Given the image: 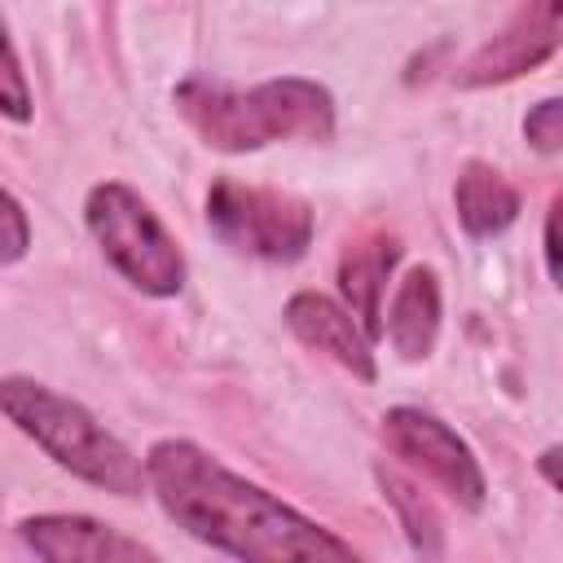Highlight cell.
<instances>
[{
    "mask_svg": "<svg viewBox=\"0 0 563 563\" xmlns=\"http://www.w3.org/2000/svg\"><path fill=\"white\" fill-rule=\"evenodd\" d=\"M145 488L158 497L167 519L202 545L282 563V559H356V550L330 528L312 523L268 488L233 475L194 440H158L145 453Z\"/></svg>",
    "mask_w": 563,
    "mask_h": 563,
    "instance_id": "6da1fadb",
    "label": "cell"
},
{
    "mask_svg": "<svg viewBox=\"0 0 563 563\" xmlns=\"http://www.w3.org/2000/svg\"><path fill=\"white\" fill-rule=\"evenodd\" d=\"M180 119L220 154L264 150L273 141H330L334 97L317 79H264L255 88H233L220 79H185L172 92Z\"/></svg>",
    "mask_w": 563,
    "mask_h": 563,
    "instance_id": "7a4b0ae2",
    "label": "cell"
},
{
    "mask_svg": "<svg viewBox=\"0 0 563 563\" xmlns=\"http://www.w3.org/2000/svg\"><path fill=\"white\" fill-rule=\"evenodd\" d=\"M0 413L70 475H79L114 497L145 493V462H136V453L119 435H110L79 400L53 391L48 383L4 374L0 378Z\"/></svg>",
    "mask_w": 563,
    "mask_h": 563,
    "instance_id": "3957f363",
    "label": "cell"
},
{
    "mask_svg": "<svg viewBox=\"0 0 563 563\" xmlns=\"http://www.w3.org/2000/svg\"><path fill=\"white\" fill-rule=\"evenodd\" d=\"M84 220H88V233L97 238L101 255L110 260V268L119 277H128L141 295H154V299L180 295L185 255L132 185H123V180L92 185L88 202H84Z\"/></svg>",
    "mask_w": 563,
    "mask_h": 563,
    "instance_id": "277c9868",
    "label": "cell"
},
{
    "mask_svg": "<svg viewBox=\"0 0 563 563\" xmlns=\"http://www.w3.org/2000/svg\"><path fill=\"white\" fill-rule=\"evenodd\" d=\"M207 229L238 255L295 264L312 242V207L286 189L216 180L207 189Z\"/></svg>",
    "mask_w": 563,
    "mask_h": 563,
    "instance_id": "5b68a950",
    "label": "cell"
},
{
    "mask_svg": "<svg viewBox=\"0 0 563 563\" xmlns=\"http://www.w3.org/2000/svg\"><path fill=\"white\" fill-rule=\"evenodd\" d=\"M383 440L400 462H409L413 471L435 479L457 506L484 510V497H488L484 471H479L471 444L444 418L413 409V405H396L383 413Z\"/></svg>",
    "mask_w": 563,
    "mask_h": 563,
    "instance_id": "8992f818",
    "label": "cell"
},
{
    "mask_svg": "<svg viewBox=\"0 0 563 563\" xmlns=\"http://www.w3.org/2000/svg\"><path fill=\"white\" fill-rule=\"evenodd\" d=\"M26 550L48 563H132V559H158L136 537H123L119 528L88 519V515H35L18 523Z\"/></svg>",
    "mask_w": 563,
    "mask_h": 563,
    "instance_id": "52a82bcc",
    "label": "cell"
},
{
    "mask_svg": "<svg viewBox=\"0 0 563 563\" xmlns=\"http://www.w3.org/2000/svg\"><path fill=\"white\" fill-rule=\"evenodd\" d=\"M286 325L290 334L312 347V352H325L334 365H343L352 378L361 383H374L378 378V365H374V347H369V334L361 330V321L339 308L334 299L317 295V290H299L286 299Z\"/></svg>",
    "mask_w": 563,
    "mask_h": 563,
    "instance_id": "ba28073f",
    "label": "cell"
},
{
    "mask_svg": "<svg viewBox=\"0 0 563 563\" xmlns=\"http://www.w3.org/2000/svg\"><path fill=\"white\" fill-rule=\"evenodd\" d=\"M559 4L563 0H528V9L519 13L515 26H506L493 44H484L457 75L462 88H479V84H497V79H515L532 66H541L554 48H559Z\"/></svg>",
    "mask_w": 563,
    "mask_h": 563,
    "instance_id": "9c48e42d",
    "label": "cell"
},
{
    "mask_svg": "<svg viewBox=\"0 0 563 563\" xmlns=\"http://www.w3.org/2000/svg\"><path fill=\"white\" fill-rule=\"evenodd\" d=\"M440 334V277L418 264L396 282L391 308H387V339L405 361L431 356Z\"/></svg>",
    "mask_w": 563,
    "mask_h": 563,
    "instance_id": "30bf717a",
    "label": "cell"
},
{
    "mask_svg": "<svg viewBox=\"0 0 563 563\" xmlns=\"http://www.w3.org/2000/svg\"><path fill=\"white\" fill-rule=\"evenodd\" d=\"M396 255H400V242L378 233V238H365V242L347 246V255L339 260V290L352 303V317L361 321V330L369 339H378V330H383L378 303H383V290H387Z\"/></svg>",
    "mask_w": 563,
    "mask_h": 563,
    "instance_id": "8fae6325",
    "label": "cell"
},
{
    "mask_svg": "<svg viewBox=\"0 0 563 563\" xmlns=\"http://www.w3.org/2000/svg\"><path fill=\"white\" fill-rule=\"evenodd\" d=\"M519 189L488 163H466L457 185H453V207H457V220L471 238H497L515 224L519 216Z\"/></svg>",
    "mask_w": 563,
    "mask_h": 563,
    "instance_id": "7c38bea8",
    "label": "cell"
},
{
    "mask_svg": "<svg viewBox=\"0 0 563 563\" xmlns=\"http://www.w3.org/2000/svg\"><path fill=\"white\" fill-rule=\"evenodd\" d=\"M378 484H383L387 501L396 506V515H400V523H405L413 550L440 554V519H435V510L422 501V493H418L409 479H400L396 471H387V466H378Z\"/></svg>",
    "mask_w": 563,
    "mask_h": 563,
    "instance_id": "4fadbf2b",
    "label": "cell"
},
{
    "mask_svg": "<svg viewBox=\"0 0 563 563\" xmlns=\"http://www.w3.org/2000/svg\"><path fill=\"white\" fill-rule=\"evenodd\" d=\"M0 114L13 119V123H26V119H31V88H26L18 48H13V40H9L4 13H0Z\"/></svg>",
    "mask_w": 563,
    "mask_h": 563,
    "instance_id": "5bb4252c",
    "label": "cell"
},
{
    "mask_svg": "<svg viewBox=\"0 0 563 563\" xmlns=\"http://www.w3.org/2000/svg\"><path fill=\"white\" fill-rule=\"evenodd\" d=\"M523 136L532 141L537 154H559V145H563V101L559 97L537 101L523 119Z\"/></svg>",
    "mask_w": 563,
    "mask_h": 563,
    "instance_id": "9a60e30c",
    "label": "cell"
},
{
    "mask_svg": "<svg viewBox=\"0 0 563 563\" xmlns=\"http://www.w3.org/2000/svg\"><path fill=\"white\" fill-rule=\"evenodd\" d=\"M31 246V224H26V211L22 202L0 185V264H13L22 260Z\"/></svg>",
    "mask_w": 563,
    "mask_h": 563,
    "instance_id": "2e32d148",
    "label": "cell"
},
{
    "mask_svg": "<svg viewBox=\"0 0 563 563\" xmlns=\"http://www.w3.org/2000/svg\"><path fill=\"white\" fill-rule=\"evenodd\" d=\"M545 273L559 277V233H554V211L545 220Z\"/></svg>",
    "mask_w": 563,
    "mask_h": 563,
    "instance_id": "e0dca14e",
    "label": "cell"
}]
</instances>
